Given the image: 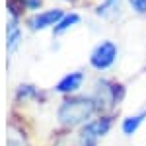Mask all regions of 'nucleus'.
<instances>
[{
    "instance_id": "nucleus-1",
    "label": "nucleus",
    "mask_w": 146,
    "mask_h": 146,
    "mask_svg": "<svg viewBox=\"0 0 146 146\" xmlns=\"http://www.w3.org/2000/svg\"><path fill=\"white\" fill-rule=\"evenodd\" d=\"M96 111V101L90 98H72V100L62 101L58 109V119L66 127H74L84 121H88L92 113Z\"/></svg>"
},
{
    "instance_id": "nucleus-2",
    "label": "nucleus",
    "mask_w": 146,
    "mask_h": 146,
    "mask_svg": "<svg viewBox=\"0 0 146 146\" xmlns=\"http://www.w3.org/2000/svg\"><path fill=\"white\" fill-rule=\"evenodd\" d=\"M115 58H117V45L111 43V41H103V43H100L94 49V53L90 56V62L94 68L105 70V68H109L115 62Z\"/></svg>"
},
{
    "instance_id": "nucleus-3",
    "label": "nucleus",
    "mask_w": 146,
    "mask_h": 146,
    "mask_svg": "<svg viewBox=\"0 0 146 146\" xmlns=\"http://www.w3.org/2000/svg\"><path fill=\"white\" fill-rule=\"evenodd\" d=\"M109 127H111V119H98V121L88 123L82 129V133H80V144L82 146H96V142L109 131Z\"/></svg>"
},
{
    "instance_id": "nucleus-4",
    "label": "nucleus",
    "mask_w": 146,
    "mask_h": 146,
    "mask_svg": "<svg viewBox=\"0 0 146 146\" xmlns=\"http://www.w3.org/2000/svg\"><path fill=\"white\" fill-rule=\"evenodd\" d=\"M62 20V12L60 10H47L41 12V14H35L33 18L29 20V25L31 29H45V27H51Z\"/></svg>"
},
{
    "instance_id": "nucleus-5",
    "label": "nucleus",
    "mask_w": 146,
    "mask_h": 146,
    "mask_svg": "<svg viewBox=\"0 0 146 146\" xmlns=\"http://www.w3.org/2000/svg\"><path fill=\"white\" fill-rule=\"evenodd\" d=\"M117 88L109 82H98V96H96V107H109L117 100Z\"/></svg>"
},
{
    "instance_id": "nucleus-6",
    "label": "nucleus",
    "mask_w": 146,
    "mask_h": 146,
    "mask_svg": "<svg viewBox=\"0 0 146 146\" xmlns=\"http://www.w3.org/2000/svg\"><path fill=\"white\" fill-rule=\"evenodd\" d=\"M82 80H84V74L82 72H70L64 78L56 84V92H62V94H70V92H76L82 86Z\"/></svg>"
},
{
    "instance_id": "nucleus-7",
    "label": "nucleus",
    "mask_w": 146,
    "mask_h": 146,
    "mask_svg": "<svg viewBox=\"0 0 146 146\" xmlns=\"http://www.w3.org/2000/svg\"><path fill=\"white\" fill-rule=\"evenodd\" d=\"M144 117H146V111L138 113V115H133V117H127V119L123 121V133H125L127 136L135 135L136 129H138V125L144 121Z\"/></svg>"
},
{
    "instance_id": "nucleus-8",
    "label": "nucleus",
    "mask_w": 146,
    "mask_h": 146,
    "mask_svg": "<svg viewBox=\"0 0 146 146\" xmlns=\"http://www.w3.org/2000/svg\"><path fill=\"white\" fill-rule=\"evenodd\" d=\"M6 37H8V49H16L20 43V25L16 22V18L8 23V29H6Z\"/></svg>"
},
{
    "instance_id": "nucleus-9",
    "label": "nucleus",
    "mask_w": 146,
    "mask_h": 146,
    "mask_svg": "<svg viewBox=\"0 0 146 146\" xmlns=\"http://www.w3.org/2000/svg\"><path fill=\"white\" fill-rule=\"evenodd\" d=\"M80 22V16L78 14H66V16H62V20L56 23V27H55V31L56 33H62V31H66L68 27H72L74 23H78Z\"/></svg>"
},
{
    "instance_id": "nucleus-10",
    "label": "nucleus",
    "mask_w": 146,
    "mask_h": 146,
    "mask_svg": "<svg viewBox=\"0 0 146 146\" xmlns=\"http://www.w3.org/2000/svg\"><path fill=\"white\" fill-rule=\"evenodd\" d=\"M117 6H119V0H105L100 8H98V14L100 16H105L109 10H117Z\"/></svg>"
},
{
    "instance_id": "nucleus-11",
    "label": "nucleus",
    "mask_w": 146,
    "mask_h": 146,
    "mask_svg": "<svg viewBox=\"0 0 146 146\" xmlns=\"http://www.w3.org/2000/svg\"><path fill=\"white\" fill-rule=\"evenodd\" d=\"M131 6H133L138 14H144L146 12V0H131Z\"/></svg>"
},
{
    "instance_id": "nucleus-12",
    "label": "nucleus",
    "mask_w": 146,
    "mask_h": 146,
    "mask_svg": "<svg viewBox=\"0 0 146 146\" xmlns=\"http://www.w3.org/2000/svg\"><path fill=\"white\" fill-rule=\"evenodd\" d=\"M20 2H22V6L29 8V10H35V8L41 6V0H20Z\"/></svg>"
},
{
    "instance_id": "nucleus-13",
    "label": "nucleus",
    "mask_w": 146,
    "mask_h": 146,
    "mask_svg": "<svg viewBox=\"0 0 146 146\" xmlns=\"http://www.w3.org/2000/svg\"><path fill=\"white\" fill-rule=\"evenodd\" d=\"M8 146H18V144H16V142H10V144H8Z\"/></svg>"
},
{
    "instance_id": "nucleus-14",
    "label": "nucleus",
    "mask_w": 146,
    "mask_h": 146,
    "mask_svg": "<svg viewBox=\"0 0 146 146\" xmlns=\"http://www.w3.org/2000/svg\"><path fill=\"white\" fill-rule=\"evenodd\" d=\"M72 2H74V0H72Z\"/></svg>"
}]
</instances>
